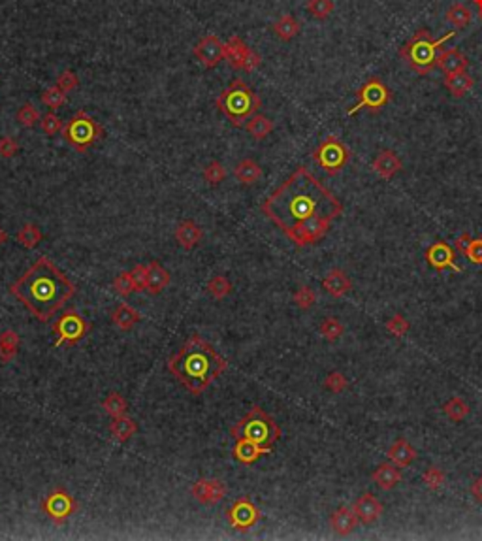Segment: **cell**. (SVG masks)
Segmentation results:
<instances>
[{"label":"cell","instance_id":"44dd1931","mask_svg":"<svg viewBox=\"0 0 482 541\" xmlns=\"http://www.w3.org/2000/svg\"><path fill=\"white\" fill-rule=\"evenodd\" d=\"M170 285V274L168 270L162 266L161 263H157V261H153V263L147 264V287H146V293L153 294V296H157V294H161L166 287Z\"/></svg>","mask_w":482,"mask_h":541},{"label":"cell","instance_id":"7c38bea8","mask_svg":"<svg viewBox=\"0 0 482 541\" xmlns=\"http://www.w3.org/2000/svg\"><path fill=\"white\" fill-rule=\"evenodd\" d=\"M228 525L238 530V532H247L253 527H256L260 519H262V513L256 507L249 498H240L236 500L234 504L228 507L227 511Z\"/></svg>","mask_w":482,"mask_h":541},{"label":"cell","instance_id":"680465c9","mask_svg":"<svg viewBox=\"0 0 482 541\" xmlns=\"http://www.w3.org/2000/svg\"><path fill=\"white\" fill-rule=\"evenodd\" d=\"M6 241H8V232H4V230L0 228V247H2V245H4Z\"/></svg>","mask_w":482,"mask_h":541},{"label":"cell","instance_id":"4dcf8cb0","mask_svg":"<svg viewBox=\"0 0 482 541\" xmlns=\"http://www.w3.org/2000/svg\"><path fill=\"white\" fill-rule=\"evenodd\" d=\"M19 344L21 340L17 336V332L12 329L0 332V362H12L19 353Z\"/></svg>","mask_w":482,"mask_h":541},{"label":"cell","instance_id":"f546056e","mask_svg":"<svg viewBox=\"0 0 482 541\" xmlns=\"http://www.w3.org/2000/svg\"><path fill=\"white\" fill-rule=\"evenodd\" d=\"M234 176L241 185H255L262 177V168L255 159H241L234 168Z\"/></svg>","mask_w":482,"mask_h":541},{"label":"cell","instance_id":"d4e9b609","mask_svg":"<svg viewBox=\"0 0 482 541\" xmlns=\"http://www.w3.org/2000/svg\"><path fill=\"white\" fill-rule=\"evenodd\" d=\"M139 319H141L139 311H136V309H134L130 304H126V302H121V304L113 309V313H111V322H113L119 330H123V332H128V330L134 329L139 322Z\"/></svg>","mask_w":482,"mask_h":541},{"label":"cell","instance_id":"f1b7e54d","mask_svg":"<svg viewBox=\"0 0 482 541\" xmlns=\"http://www.w3.org/2000/svg\"><path fill=\"white\" fill-rule=\"evenodd\" d=\"M110 432H111V436H113V439H115V441H119V443H124V441H128V439L136 436V432H138V423H136L134 419L128 417V415L111 417Z\"/></svg>","mask_w":482,"mask_h":541},{"label":"cell","instance_id":"ee69618b","mask_svg":"<svg viewBox=\"0 0 482 541\" xmlns=\"http://www.w3.org/2000/svg\"><path fill=\"white\" fill-rule=\"evenodd\" d=\"M40 126H42V131H44L47 136H55V134L62 132L65 121H62L55 111H49V113L42 115V119H40Z\"/></svg>","mask_w":482,"mask_h":541},{"label":"cell","instance_id":"6f0895ef","mask_svg":"<svg viewBox=\"0 0 482 541\" xmlns=\"http://www.w3.org/2000/svg\"><path fill=\"white\" fill-rule=\"evenodd\" d=\"M471 494L479 504H482V476L477 477L475 481L471 483Z\"/></svg>","mask_w":482,"mask_h":541},{"label":"cell","instance_id":"d6986e66","mask_svg":"<svg viewBox=\"0 0 482 541\" xmlns=\"http://www.w3.org/2000/svg\"><path fill=\"white\" fill-rule=\"evenodd\" d=\"M402 168L403 164L400 161V157L394 151H390V149L380 151L377 155V159L373 161V172L382 177V179H392L398 172H402Z\"/></svg>","mask_w":482,"mask_h":541},{"label":"cell","instance_id":"7a4b0ae2","mask_svg":"<svg viewBox=\"0 0 482 541\" xmlns=\"http://www.w3.org/2000/svg\"><path fill=\"white\" fill-rule=\"evenodd\" d=\"M14 294L40 322H49L72 300L76 285L47 256H40L10 285Z\"/></svg>","mask_w":482,"mask_h":541},{"label":"cell","instance_id":"30bf717a","mask_svg":"<svg viewBox=\"0 0 482 541\" xmlns=\"http://www.w3.org/2000/svg\"><path fill=\"white\" fill-rule=\"evenodd\" d=\"M390 100H392V93L388 91L387 85L379 78H371L358 89V102H356L354 108L347 111V115H354L362 108L369 111H379Z\"/></svg>","mask_w":482,"mask_h":541},{"label":"cell","instance_id":"d6a6232c","mask_svg":"<svg viewBox=\"0 0 482 541\" xmlns=\"http://www.w3.org/2000/svg\"><path fill=\"white\" fill-rule=\"evenodd\" d=\"M42 238H44L42 230H40L36 225H32V223L23 225V227L17 230V234H15V240H17V243H19V245L25 249L38 247V245H40V241H42Z\"/></svg>","mask_w":482,"mask_h":541},{"label":"cell","instance_id":"4fadbf2b","mask_svg":"<svg viewBox=\"0 0 482 541\" xmlns=\"http://www.w3.org/2000/svg\"><path fill=\"white\" fill-rule=\"evenodd\" d=\"M194 57L204 68H215L220 60H225V44L220 42L219 36L207 34L200 38L194 45Z\"/></svg>","mask_w":482,"mask_h":541},{"label":"cell","instance_id":"74e56055","mask_svg":"<svg viewBox=\"0 0 482 541\" xmlns=\"http://www.w3.org/2000/svg\"><path fill=\"white\" fill-rule=\"evenodd\" d=\"M102 408L110 417H121V415H126L128 404H126V400H124L119 393H110V395L102 400Z\"/></svg>","mask_w":482,"mask_h":541},{"label":"cell","instance_id":"816d5d0a","mask_svg":"<svg viewBox=\"0 0 482 541\" xmlns=\"http://www.w3.org/2000/svg\"><path fill=\"white\" fill-rule=\"evenodd\" d=\"M130 276L136 287V293H144L147 287V264H136L130 270Z\"/></svg>","mask_w":482,"mask_h":541},{"label":"cell","instance_id":"8d00e7d4","mask_svg":"<svg viewBox=\"0 0 482 541\" xmlns=\"http://www.w3.org/2000/svg\"><path fill=\"white\" fill-rule=\"evenodd\" d=\"M443 411H445V415L450 419V421L460 423V421H463V419L469 415V406L463 398L454 396V398H450V400L443 406Z\"/></svg>","mask_w":482,"mask_h":541},{"label":"cell","instance_id":"2e32d148","mask_svg":"<svg viewBox=\"0 0 482 541\" xmlns=\"http://www.w3.org/2000/svg\"><path fill=\"white\" fill-rule=\"evenodd\" d=\"M352 509H354V513H356V517H358L362 525H371V522L379 519L382 511H385L382 504H380L377 498L373 496L371 492H364V494L356 500V504H354Z\"/></svg>","mask_w":482,"mask_h":541},{"label":"cell","instance_id":"4316f807","mask_svg":"<svg viewBox=\"0 0 482 541\" xmlns=\"http://www.w3.org/2000/svg\"><path fill=\"white\" fill-rule=\"evenodd\" d=\"M388 459L400 468H407L409 464L417 461V451L407 439H398L394 445L388 449Z\"/></svg>","mask_w":482,"mask_h":541},{"label":"cell","instance_id":"c3c4849f","mask_svg":"<svg viewBox=\"0 0 482 541\" xmlns=\"http://www.w3.org/2000/svg\"><path fill=\"white\" fill-rule=\"evenodd\" d=\"M409 321H407V319H405V317H403V315H394V317H392V319H390V321L387 322V330H388V334H392V336L394 338H403L405 336V334H407V332H409Z\"/></svg>","mask_w":482,"mask_h":541},{"label":"cell","instance_id":"681fc988","mask_svg":"<svg viewBox=\"0 0 482 541\" xmlns=\"http://www.w3.org/2000/svg\"><path fill=\"white\" fill-rule=\"evenodd\" d=\"M294 302H296V306L300 307V309H309V307L314 306L317 294H314V291L311 287L303 285L296 291V294H294Z\"/></svg>","mask_w":482,"mask_h":541},{"label":"cell","instance_id":"f6af8a7d","mask_svg":"<svg viewBox=\"0 0 482 541\" xmlns=\"http://www.w3.org/2000/svg\"><path fill=\"white\" fill-rule=\"evenodd\" d=\"M113 291L119 294V296H130L132 293H136V287H134V281H132L130 272H123L119 274L117 278L113 279Z\"/></svg>","mask_w":482,"mask_h":541},{"label":"cell","instance_id":"277c9868","mask_svg":"<svg viewBox=\"0 0 482 541\" xmlns=\"http://www.w3.org/2000/svg\"><path fill=\"white\" fill-rule=\"evenodd\" d=\"M260 106H262L260 96L240 78L230 81V85L217 98V108L227 115L236 129L247 124L249 119L258 113Z\"/></svg>","mask_w":482,"mask_h":541},{"label":"cell","instance_id":"d590c367","mask_svg":"<svg viewBox=\"0 0 482 541\" xmlns=\"http://www.w3.org/2000/svg\"><path fill=\"white\" fill-rule=\"evenodd\" d=\"M232 283L228 281L227 276H213L209 281H207V285H205V291L209 293V296L211 298H215V300H225L228 294L232 293Z\"/></svg>","mask_w":482,"mask_h":541},{"label":"cell","instance_id":"7bdbcfd3","mask_svg":"<svg viewBox=\"0 0 482 541\" xmlns=\"http://www.w3.org/2000/svg\"><path fill=\"white\" fill-rule=\"evenodd\" d=\"M204 179L215 187V185H219L227 179V168L219 161H211L204 168Z\"/></svg>","mask_w":482,"mask_h":541},{"label":"cell","instance_id":"ac0fdd59","mask_svg":"<svg viewBox=\"0 0 482 541\" xmlns=\"http://www.w3.org/2000/svg\"><path fill=\"white\" fill-rule=\"evenodd\" d=\"M174 236H176V241L183 249L190 251V249L200 245V241L204 238V232H202V228L198 227V223H194L192 219H187L177 225Z\"/></svg>","mask_w":482,"mask_h":541},{"label":"cell","instance_id":"9a60e30c","mask_svg":"<svg viewBox=\"0 0 482 541\" xmlns=\"http://www.w3.org/2000/svg\"><path fill=\"white\" fill-rule=\"evenodd\" d=\"M426 261H428V264H430L431 268H435V270H446V268H450V270L456 272V274L461 272L460 264H456V255H454L452 247H450L448 243H445V241L433 243V245L426 251Z\"/></svg>","mask_w":482,"mask_h":541},{"label":"cell","instance_id":"7402d4cb","mask_svg":"<svg viewBox=\"0 0 482 541\" xmlns=\"http://www.w3.org/2000/svg\"><path fill=\"white\" fill-rule=\"evenodd\" d=\"M371 479L379 489L392 490L398 483L402 481V472H400V466H395L394 462H385V464L377 466Z\"/></svg>","mask_w":482,"mask_h":541},{"label":"cell","instance_id":"e0dca14e","mask_svg":"<svg viewBox=\"0 0 482 541\" xmlns=\"http://www.w3.org/2000/svg\"><path fill=\"white\" fill-rule=\"evenodd\" d=\"M270 453H271V449L258 445V443H255V441H249V439H236L234 451H232L236 461L240 462V464H245V466L255 464L258 459H262L264 454H270Z\"/></svg>","mask_w":482,"mask_h":541},{"label":"cell","instance_id":"f35d334b","mask_svg":"<svg viewBox=\"0 0 482 541\" xmlns=\"http://www.w3.org/2000/svg\"><path fill=\"white\" fill-rule=\"evenodd\" d=\"M319 332H321V336L324 338V340L336 342V340H339V338L343 336L345 329L339 319H336V317H326V319L321 322Z\"/></svg>","mask_w":482,"mask_h":541},{"label":"cell","instance_id":"603a6c76","mask_svg":"<svg viewBox=\"0 0 482 541\" xmlns=\"http://www.w3.org/2000/svg\"><path fill=\"white\" fill-rule=\"evenodd\" d=\"M437 66L445 74H456V72H463V70H468L469 60H468V57H466V55L460 52V49H456V47H448V49H445V52L441 53V57H439V60H437Z\"/></svg>","mask_w":482,"mask_h":541},{"label":"cell","instance_id":"f907efd6","mask_svg":"<svg viewBox=\"0 0 482 541\" xmlns=\"http://www.w3.org/2000/svg\"><path fill=\"white\" fill-rule=\"evenodd\" d=\"M78 85H80V80H78V76H76L72 70H66V72H62L59 78H57V87H59L60 91H65L66 95L76 91Z\"/></svg>","mask_w":482,"mask_h":541},{"label":"cell","instance_id":"cb8c5ba5","mask_svg":"<svg viewBox=\"0 0 482 541\" xmlns=\"http://www.w3.org/2000/svg\"><path fill=\"white\" fill-rule=\"evenodd\" d=\"M249 49L251 47L240 36L228 38V42L225 44V60H228V65L234 70H243V63H245Z\"/></svg>","mask_w":482,"mask_h":541},{"label":"cell","instance_id":"5b68a950","mask_svg":"<svg viewBox=\"0 0 482 541\" xmlns=\"http://www.w3.org/2000/svg\"><path fill=\"white\" fill-rule=\"evenodd\" d=\"M454 36H456V30H450L448 34L435 40L431 36L430 30L420 29L417 30V34L411 38L407 44L402 45L400 57L409 65L411 70H415L417 74H422V76L424 74H430L437 66L439 57L443 53L441 52L443 44Z\"/></svg>","mask_w":482,"mask_h":541},{"label":"cell","instance_id":"7dc6e473","mask_svg":"<svg viewBox=\"0 0 482 541\" xmlns=\"http://www.w3.org/2000/svg\"><path fill=\"white\" fill-rule=\"evenodd\" d=\"M324 387L328 388L330 393L339 395V393H343L345 388L349 387V381H347V377H345L341 372H332L326 375V379H324Z\"/></svg>","mask_w":482,"mask_h":541},{"label":"cell","instance_id":"5bb4252c","mask_svg":"<svg viewBox=\"0 0 482 541\" xmlns=\"http://www.w3.org/2000/svg\"><path fill=\"white\" fill-rule=\"evenodd\" d=\"M190 494L202 505L219 504L227 496V485L219 479H200L192 485Z\"/></svg>","mask_w":482,"mask_h":541},{"label":"cell","instance_id":"8fae6325","mask_svg":"<svg viewBox=\"0 0 482 541\" xmlns=\"http://www.w3.org/2000/svg\"><path fill=\"white\" fill-rule=\"evenodd\" d=\"M42 511L47 519H51L57 525H62L78 511V502L72 494H68L65 489H55L49 492L42 502Z\"/></svg>","mask_w":482,"mask_h":541},{"label":"cell","instance_id":"484cf974","mask_svg":"<svg viewBox=\"0 0 482 541\" xmlns=\"http://www.w3.org/2000/svg\"><path fill=\"white\" fill-rule=\"evenodd\" d=\"M445 87L454 98H460V96H466L471 89L475 87V80H473V76H469L468 70L456 74H446Z\"/></svg>","mask_w":482,"mask_h":541},{"label":"cell","instance_id":"9c48e42d","mask_svg":"<svg viewBox=\"0 0 482 541\" xmlns=\"http://www.w3.org/2000/svg\"><path fill=\"white\" fill-rule=\"evenodd\" d=\"M313 159L326 174L336 176L337 172H341L345 164L349 162L351 151L347 149V146L341 144V140L336 138V136H328L321 146L314 149Z\"/></svg>","mask_w":482,"mask_h":541},{"label":"cell","instance_id":"8992f818","mask_svg":"<svg viewBox=\"0 0 482 541\" xmlns=\"http://www.w3.org/2000/svg\"><path fill=\"white\" fill-rule=\"evenodd\" d=\"M230 436L234 439H249V441H255L258 445L273 449L277 439L281 438V428L271 419V415H268L262 408L255 406L247 415H243L230 428Z\"/></svg>","mask_w":482,"mask_h":541},{"label":"cell","instance_id":"836d02e7","mask_svg":"<svg viewBox=\"0 0 482 541\" xmlns=\"http://www.w3.org/2000/svg\"><path fill=\"white\" fill-rule=\"evenodd\" d=\"M245 129H247L249 134L255 140H264L266 136H270L271 131H273V121L266 118V115H262V113H255V115L247 121Z\"/></svg>","mask_w":482,"mask_h":541},{"label":"cell","instance_id":"b9f144b4","mask_svg":"<svg viewBox=\"0 0 482 541\" xmlns=\"http://www.w3.org/2000/svg\"><path fill=\"white\" fill-rule=\"evenodd\" d=\"M334 0H309L307 12L313 15L314 19H326L334 12Z\"/></svg>","mask_w":482,"mask_h":541},{"label":"cell","instance_id":"ab89813d","mask_svg":"<svg viewBox=\"0 0 482 541\" xmlns=\"http://www.w3.org/2000/svg\"><path fill=\"white\" fill-rule=\"evenodd\" d=\"M15 119H17V123L21 124V126H25V129H32V126L38 124V121L42 119V115H40V111H38L32 104L27 102L23 104L21 108L17 110Z\"/></svg>","mask_w":482,"mask_h":541},{"label":"cell","instance_id":"11a10c76","mask_svg":"<svg viewBox=\"0 0 482 541\" xmlns=\"http://www.w3.org/2000/svg\"><path fill=\"white\" fill-rule=\"evenodd\" d=\"M260 63H262L260 55H258L255 49H249L245 63H243V70H245V72H253V70H256V68L260 66Z\"/></svg>","mask_w":482,"mask_h":541},{"label":"cell","instance_id":"3957f363","mask_svg":"<svg viewBox=\"0 0 482 541\" xmlns=\"http://www.w3.org/2000/svg\"><path fill=\"white\" fill-rule=\"evenodd\" d=\"M228 362L200 336L189 338L179 351L168 359V372L192 396H200L213 381L227 372Z\"/></svg>","mask_w":482,"mask_h":541},{"label":"cell","instance_id":"6da1fadb","mask_svg":"<svg viewBox=\"0 0 482 541\" xmlns=\"http://www.w3.org/2000/svg\"><path fill=\"white\" fill-rule=\"evenodd\" d=\"M262 212L294 240L307 223L321 217L332 221L339 217L343 206L306 166H300L266 198Z\"/></svg>","mask_w":482,"mask_h":541},{"label":"cell","instance_id":"ffe728a7","mask_svg":"<svg viewBox=\"0 0 482 541\" xmlns=\"http://www.w3.org/2000/svg\"><path fill=\"white\" fill-rule=\"evenodd\" d=\"M358 517L352 507H339L336 511L332 513V519H330V525H332V530L336 532L337 536H349L351 532H354V528L358 527Z\"/></svg>","mask_w":482,"mask_h":541},{"label":"cell","instance_id":"f5cc1de1","mask_svg":"<svg viewBox=\"0 0 482 541\" xmlns=\"http://www.w3.org/2000/svg\"><path fill=\"white\" fill-rule=\"evenodd\" d=\"M17 151H19L17 140L12 138V136H2L0 138V157L2 159H14Z\"/></svg>","mask_w":482,"mask_h":541},{"label":"cell","instance_id":"ba28073f","mask_svg":"<svg viewBox=\"0 0 482 541\" xmlns=\"http://www.w3.org/2000/svg\"><path fill=\"white\" fill-rule=\"evenodd\" d=\"M53 332L57 336L55 347H62V345L70 347V345L80 344L81 340L87 336L89 322L76 309H66L60 313L59 319L53 322Z\"/></svg>","mask_w":482,"mask_h":541},{"label":"cell","instance_id":"db71d44e","mask_svg":"<svg viewBox=\"0 0 482 541\" xmlns=\"http://www.w3.org/2000/svg\"><path fill=\"white\" fill-rule=\"evenodd\" d=\"M473 264H482V240H471V245L466 255Z\"/></svg>","mask_w":482,"mask_h":541},{"label":"cell","instance_id":"bcb514c9","mask_svg":"<svg viewBox=\"0 0 482 541\" xmlns=\"http://www.w3.org/2000/svg\"><path fill=\"white\" fill-rule=\"evenodd\" d=\"M422 481L430 490H439L445 485V472L437 466H430L422 474Z\"/></svg>","mask_w":482,"mask_h":541},{"label":"cell","instance_id":"91938a15","mask_svg":"<svg viewBox=\"0 0 482 541\" xmlns=\"http://www.w3.org/2000/svg\"><path fill=\"white\" fill-rule=\"evenodd\" d=\"M477 4V8H479V19L482 21V0H473Z\"/></svg>","mask_w":482,"mask_h":541},{"label":"cell","instance_id":"52a82bcc","mask_svg":"<svg viewBox=\"0 0 482 541\" xmlns=\"http://www.w3.org/2000/svg\"><path fill=\"white\" fill-rule=\"evenodd\" d=\"M62 138L68 146H72L78 153H85L87 149L95 146L96 142L104 138L102 124L95 118H91L87 111H76L62 126Z\"/></svg>","mask_w":482,"mask_h":541},{"label":"cell","instance_id":"60d3db41","mask_svg":"<svg viewBox=\"0 0 482 541\" xmlns=\"http://www.w3.org/2000/svg\"><path fill=\"white\" fill-rule=\"evenodd\" d=\"M42 102H44V106H47L51 111L60 110L66 102V93L65 91H60L57 85H55V87L45 89L44 93H42Z\"/></svg>","mask_w":482,"mask_h":541},{"label":"cell","instance_id":"1f68e13d","mask_svg":"<svg viewBox=\"0 0 482 541\" xmlns=\"http://www.w3.org/2000/svg\"><path fill=\"white\" fill-rule=\"evenodd\" d=\"M271 30H273L275 36L281 38L283 42H290L292 38L298 36V32H300V23H298V19H296L294 15L286 14L283 15V17H279L277 21L273 23Z\"/></svg>","mask_w":482,"mask_h":541},{"label":"cell","instance_id":"e575fe53","mask_svg":"<svg viewBox=\"0 0 482 541\" xmlns=\"http://www.w3.org/2000/svg\"><path fill=\"white\" fill-rule=\"evenodd\" d=\"M471 19H473L471 10L466 4H461V2H456V4H452L446 10V21L450 23L452 27H456V29H466L471 23Z\"/></svg>","mask_w":482,"mask_h":541},{"label":"cell","instance_id":"9f6ffc18","mask_svg":"<svg viewBox=\"0 0 482 541\" xmlns=\"http://www.w3.org/2000/svg\"><path fill=\"white\" fill-rule=\"evenodd\" d=\"M469 245H471V236H469L468 232H463L461 236H458V238H456V241H454V247L458 249L461 255H468Z\"/></svg>","mask_w":482,"mask_h":541},{"label":"cell","instance_id":"83f0119b","mask_svg":"<svg viewBox=\"0 0 482 541\" xmlns=\"http://www.w3.org/2000/svg\"><path fill=\"white\" fill-rule=\"evenodd\" d=\"M322 287L334 298H341V296H345L351 291L352 283L351 279L347 278L341 270H332L326 278L322 279Z\"/></svg>","mask_w":482,"mask_h":541}]
</instances>
